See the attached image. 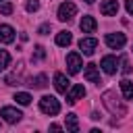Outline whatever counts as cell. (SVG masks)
Segmentation results:
<instances>
[{"mask_svg":"<svg viewBox=\"0 0 133 133\" xmlns=\"http://www.w3.org/2000/svg\"><path fill=\"white\" fill-rule=\"evenodd\" d=\"M50 129H52V131H60L62 127H60V125H56V123H52V125H50Z\"/></svg>","mask_w":133,"mask_h":133,"instance_id":"484cf974","label":"cell"},{"mask_svg":"<svg viewBox=\"0 0 133 133\" xmlns=\"http://www.w3.org/2000/svg\"><path fill=\"white\" fill-rule=\"evenodd\" d=\"M75 15H77V6L73 2H62L58 6V19L60 21H71Z\"/></svg>","mask_w":133,"mask_h":133,"instance_id":"7a4b0ae2","label":"cell"},{"mask_svg":"<svg viewBox=\"0 0 133 133\" xmlns=\"http://www.w3.org/2000/svg\"><path fill=\"white\" fill-rule=\"evenodd\" d=\"M83 96H85V87L77 83V85L69 87V91H66V102H69V104H75V102H77V100H81Z\"/></svg>","mask_w":133,"mask_h":133,"instance_id":"52a82bcc","label":"cell"},{"mask_svg":"<svg viewBox=\"0 0 133 133\" xmlns=\"http://www.w3.org/2000/svg\"><path fill=\"white\" fill-rule=\"evenodd\" d=\"M46 81H48V77H46V75H37V77H33V79H31V83H29V85H33V87L42 89V87H46Z\"/></svg>","mask_w":133,"mask_h":133,"instance_id":"ac0fdd59","label":"cell"},{"mask_svg":"<svg viewBox=\"0 0 133 133\" xmlns=\"http://www.w3.org/2000/svg\"><path fill=\"white\" fill-rule=\"evenodd\" d=\"M100 66H102V71L106 75H114L116 69H118V60H116V56H104L102 62H100Z\"/></svg>","mask_w":133,"mask_h":133,"instance_id":"8992f818","label":"cell"},{"mask_svg":"<svg viewBox=\"0 0 133 133\" xmlns=\"http://www.w3.org/2000/svg\"><path fill=\"white\" fill-rule=\"evenodd\" d=\"M0 12H2V15H10V12H12V4H10V2H4V4L0 6Z\"/></svg>","mask_w":133,"mask_h":133,"instance_id":"7402d4cb","label":"cell"},{"mask_svg":"<svg viewBox=\"0 0 133 133\" xmlns=\"http://www.w3.org/2000/svg\"><path fill=\"white\" fill-rule=\"evenodd\" d=\"M15 100H17V104H21V106L31 104V96L25 94V91H17V94H15Z\"/></svg>","mask_w":133,"mask_h":133,"instance_id":"e0dca14e","label":"cell"},{"mask_svg":"<svg viewBox=\"0 0 133 133\" xmlns=\"http://www.w3.org/2000/svg\"><path fill=\"white\" fill-rule=\"evenodd\" d=\"M0 2H2V0H0Z\"/></svg>","mask_w":133,"mask_h":133,"instance_id":"83f0119b","label":"cell"},{"mask_svg":"<svg viewBox=\"0 0 133 133\" xmlns=\"http://www.w3.org/2000/svg\"><path fill=\"white\" fill-rule=\"evenodd\" d=\"M39 110H42L44 114L54 116V114L60 112V102H58L54 96H44V98L39 100Z\"/></svg>","mask_w":133,"mask_h":133,"instance_id":"6da1fadb","label":"cell"},{"mask_svg":"<svg viewBox=\"0 0 133 133\" xmlns=\"http://www.w3.org/2000/svg\"><path fill=\"white\" fill-rule=\"evenodd\" d=\"M79 48H81V52H83L85 56H91L94 50L98 48V39H96V37H83V39L79 42Z\"/></svg>","mask_w":133,"mask_h":133,"instance_id":"9c48e42d","label":"cell"},{"mask_svg":"<svg viewBox=\"0 0 133 133\" xmlns=\"http://www.w3.org/2000/svg\"><path fill=\"white\" fill-rule=\"evenodd\" d=\"M125 44H127L125 33H106V46H108V48H112V50H121Z\"/></svg>","mask_w":133,"mask_h":133,"instance_id":"3957f363","label":"cell"},{"mask_svg":"<svg viewBox=\"0 0 133 133\" xmlns=\"http://www.w3.org/2000/svg\"><path fill=\"white\" fill-rule=\"evenodd\" d=\"M71 42H73V35H71V31H58V33H56V46L64 48V46H69Z\"/></svg>","mask_w":133,"mask_h":133,"instance_id":"5bb4252c","label":"cell"},{"mask_svg":"<svg viewBox=\"0 0 133 133\" xmlns=\"http://www.w3.org/2000/svg\"><path fill=\"white\" fill-rule=\"evenodd\" d=\"M8 64H10V54L6 50H0V71H4Z\"/></svg>","mask_w":133,"mask_h":133,"instance_id":"d6986e66","label":"cell"},{"mask_svg":"<svg viewBox=\"0 0 133 133\" xmlns=\"http://www.w3.org/2000/svg\"><path fill=\"white\" fill-rule=\"evenodd\" d=\"M64 121H66V129H69L71 133H77V131H79V123H77V114H73V112H71V114H66V118H64Z\"/></svg>","mask_w":133,"mask_h":133,"instance_id":"2e32d148","label":"cell"},{"mask_svg":"<svg viewBox=\"0 0 133 133\" xmlns=\"http://www.w3.org/2000/svg\"><path fill=\"white\" fill-rule=\"evenodd\" d=\"M46 56V52H44V48L42 46H35V52H33V56H31V60L33 62H37V60H42Z\"/></svg>","mask_w":133,"mask_h":133,"instance_id":"ffe728a7","label":"cell"},{"mask_svg":"<svg viewBox=\"0 0 133 133\" xmlns=\"http://www.w3.org/2000/svg\"><path fill=\"white\" fill-rule=\"evenodd\" d=\"M85 2H87V4H91V2H96V0H85Z\"/></svg>","mask_w":133,"mask_h":133,"instance_id":"4316f807","label":"cell"},{"mask_svg":"<svg viewBox=\"0 0 133 133\" xmlns=\"http://www.w3.org/2000/svg\"><path fill=\"white\" fill-rule=\"evenodd\" d=\"M121 62H123L121 71H123L125 75H129V73H131V64H129V60H127V58H121Z\"/></svg>","mask_w":133,"mask_h":133,"instance_id":"603a6c76","label":"cell"},{"mask_svg":"<svg viewBox=\"0 0 133 133\" xmlns=\"http://www.w3.org/2000/svg\"><path fill=\"white\" fill-rule=\"evenodd\" d=\"M54 87H56V91L66 94V91H69V79H66L62 73H56V75H54Z\"/></svg>","mask_w":133,"mask_h":133,"instance_id":"7c38bea8","label":"cell"},{"mask_svg":"<svg viewBox=\"0 0 133 133\" xmlns=\"http://www.w3.org/2000/svg\"><path fill=\"white\" fill-rule=\"evenodd\" d=\"M48 31H50V25H48V23H44V25L39 27V33H42V35H46Z\"/></svg>","mask_w":133,"mask_h":133,"instance_id":"d4e9b609","label":"cell"},{"mask_svg":"<svg viewBox=\"0 0 133 133\" xmlns=\"http://www.w3.org/2000/svg\"><path fill=\"white\" fill-rule=\"evenodd\" d=\"M100 12H102L104 17H114V15L118 12V2H116V0H102Z\"/></svg>","mask_w":133,"mask_h":133,"instance_id":"ba28073f","label":"cell"},{"mask_svg":"<svg viewBox=\"0 0 133 133\" xmlns=\"http://www.w3.org/2000/svg\"><path fill=\"white\" fill-rule=\"evenodd\" d=\"M0 42H4V44L15 42V29L10 25H0Z\"/></svg>","mask_w":133,"mask_h":133,"instance_id":"4fadbf2b","label":"cell"},{"mask_svg":"<svg viewBox=\"0 0 133 133\" xmlns=\"http://www.w3.org/2000/svg\"><path fill=\"white\" fill-rule=\"evenodd\" d=\"M81 66H83V62H81V56H79L77 52L66 54V69H69L71 75H77V73L81 71Z\"/></svg>","mask_w":133,"mask_h":133,"instance_id":"277c9868","label":"cell"},{"mask_svg":"<svg viewBox=\"0 0 133 133\" xmlns=\"http://www.w3.org/2000/svg\"><path fill=\"white\" fill-rule=\"evenodd\" d=\"M125 8H127V12L133 17V0H127V2H125Z\"/></svg>","mask_w":133,"mask_h":133,"instance_id":"cb8c5ba5","label":"cell"},{"mask_svg":"<svg viewBox=\"0 0 133 133\" xmlns=\"http://www.w3.org/2000/svg\"><path fill=\"white\" fill-rule=\"evenodd\" d=\"M25 8H27V12H35V10L39 8V2H37V0H27V2H25Z\"/></svg>","mask_w":133,"mask_h":133,"instance_id":"44dd1931","label":"cell"},{"mask_svg":"<svg viewBox=\"0 0 133 133\" xmlns=\"http://www.w3.org/2000/svg\"><path fill=\"white\" fill-rule=\"evenodd\" d=\"M79 27H81V31H83V33H94V31H96V27H98V23H96V19H94V17H87V15H85V17L81 19Z\"/></svg>","mask_w":133,"mask_h":133,"instance_id":"8fae6325","label":"cell"},{"mask_svg":"<svg viewBox=\"0 0 133 133\" xmlns=\"http://www.w3.org/2000/svg\"><path fill=\"white\" fill-rule=\"evenodd\" d=\"M0 116L6 121V123H10V125H15V123H19L21 121V110H17V108H12V106H4L2 110H0Z\"/></svg>","mask_w":133,"mask_h":133,"instance_id":"5b68a950","label":"cell"},{"mask_svg":"<svg viewBox=\"0 0 133 133\" xmlns=\"http://www.w3.org/2000/svg\"><path fill=\"white\" fill-rule=\"evenodd\" d=\"M83 77H85L87 81H91V83H102V81H100V73H98V66H96L94 62H89V64L85 66V71H83Z\"/></svg>","mask_w":133,"mask_h":133,"instance_id":"30bf717a","label":"cell"},{"mask_svg":"<svg viewBox=\"0 0 133 133\" xmlns=\"http://www.w3.org/2000/svg\"><path fill=\"white\" fill-rule=\"evenodd\" d=\"M121 91H123V96H125L127 100H133V81L123 79V81H121Z\"/></svg>","mask_w":133,"mask_h":133,"instance_id":"9a60e30c","label":"cell"}]
</instances>
